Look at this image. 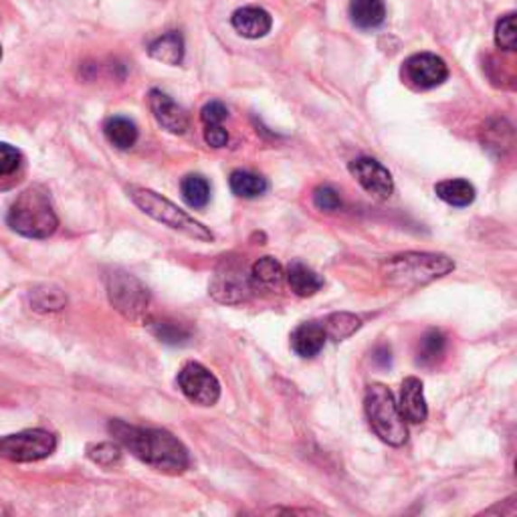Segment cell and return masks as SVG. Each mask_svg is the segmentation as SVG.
<instances>
[{
	"label": "cell",
	"mask_w": 517,
	"mask_h": 517,
	"mask_svg": "<svg viewBox=\"0 0 517 517\" xmlns=\"http://www.w3.org/2000/svg\"><path fill=\"white\" fill-rule=\"evenodd\" d=\"M109 433L136 459L168 475H180L191 467V455L178 438L164 428H142L124 420H111Z\"/></svg>",
	"instance_id": "cell-1"
},
{
	"label": "cell",
	"mask_w": 517,
	"mask_h": 517,
	"mask_svg": "<svg viewBox=\"0 0 517 517\" xmlns=\"http://www.w3.org/2000/svg\"><path fill=\"white\" fill-rule=\"evenodd\" d=\"M455 271L453 258L437 253H400L381 265L384 281L396 289H418Z\"/></svg>",
	"instance_id": "cell-2"
},
{
	"label": "cell",
	"mask_w": 517,
	"mask_h": 517,
	"mask_svg": "<svg viewBox=\"0 0 517 517\" xmlns=\"http://www.w3.org/2000/svg\"><path fill=\"white\" fill-rule=\"evenodd\" d=\"M14 232L27 239H49L59 227V219L45 186H29L14 198L6 214Z\"/></svg>",
	"instance_id": "cell-3"
},
{
	"label": "cell",
	"mask_w": 517,
	"mask_h": 517,
	"mask_svg": "<svg viewBox=\"0 0 517 517\" xmlns=\"http://www.w3.org/2000/svg\"><path fill=\"white\" fill-rule=\"evenodd\" d=\"M127 196L132 198L134 204L142 212H146L148 217L162 222V225H166L172 230L183 232V235L191 237L194 240H202V243H211L214 239L212 232L206 229L202 222H198L186 211L178 209L174 202L160 196L158 193L150 191V188L127 186Z\"/></svg>",
	"instance_id": "cell-4"
},
{
	"label": "cell",
	"mask_w": 517,
	"mask_h": 517,
	"mask_svg": "<svg viewBox=\"0 0 517 517\" xmlns=\"http://www.w3.org/2000/svg\"><path fill=\"white\" fill-rule=\"evenodd\" d=\"M364 410L370 427H372L376 437H381V441L390 446H402L407 443V422L400 415L390 388L384 384H370L364 396Z\"/></svg>",
	"instance_id": "cell-5"
},
{
	"label": "cell",
	"mask_w": 517,
	"mask_h": 517,
	"mask_svg": "<svg viewBox=\"0 0 517 517\" xmlns=\"http://www.w3.org/2000/svg\"><path fill=\"white\" fill-rule=\"evenodd\" d=\"M106 283L111 306H114L126 320H146L150 306V291L136 275L122 269H114L106 277Z\"/></svg>",
	"instance_id": "cell-6"
},
{
	"label": "cell",
	"mask_w": 517,
	"mask_h": 517,
	"mask_svg": "<svg viewBox=\"0 0 517 517\" xmlns=\"http://www.w3.org/2000/svg\"><path fill=\"white\" fill-rule=\"evenodd\" d=\"M57 449V437L45 428H29L0 438V456L13 463L47 459Z\"/></svg>",
	"instance_id": "cell-7"
},
{
	"label": "cell",
	"mask_w": 517,
	"mask_h": 517,
	"mask_svg": "<svg viewBox=\"0 0 517 517\" xmlns=\"http://www.w3.org/2000/svg\"><path fill=\"white\" fill-rule=\"evenodd\" d=\"M178 386L188 400L198 407H212L221 399V382L209 368L188 362L178 372Z\"/></svg>",
	"instance_id": "cell-8"
},
{
	"label": "cell",
	"mask_w": 517,
	"mask_h": 517,
	"mask_svg": "<svg viewBox=\"0 0 517 517\" xmlns=\"http://www.w3.org/2000/svg\"><path fill=\"white\" fill-rule=\"evenodd\" d=\"M449 77V67L441 57L433 53H417L409 57L402 65V80L409 88L427 91L438 88Z\"/></svg>",
	"instance_id": "cell-9"
},
{
	"label": "cell",
	"mask_w": 517,
	"mask_h": 517,
	"mask_svg": "<svg viewBox=\"0 0 517 517\" xmlns=\"http://www.w3.org/2000/svg\"><path fill=\"white\" fill-rule=\"evenodd\" d=\"M253 286L251 277L245 273V269L237 263H222L217 273H214L212 283H211V296L221 301V304H240L249 297Z\"/></svg>",
	"instance_id": "cell-10"
},
{
	"label": "cell",
	"mask_w": 517,
	"mask_h": 517,
	"mask_svg": "<svg viewBox=\"0 0 517 517\" xmlns=\"http://www.w3.org/2000/svg\"><path fill=\"white\" fill-rule=\"evenodd\" d=\"M350 172L360 186L364 188L368 194H372L378 201H386L394 193V180L392 174L384 168L381 162L374 158H356L350 162Z\"/></svg>",
	"instance_id": "cell-11"
},
{
	"label": "cell",
	"mask_w": 517,
	"mask_h": 517,
	"mask_svg": "<svg viewBox=\"0 0 517 517\" xmlns=\"http://www.w3.org/2000/svg\"><path fill=\"white\" fill-rule=\"evenodd\" d=\"M148 103L156 122L166 129L170 134H184L188 126H191V119H188L186 111L178 106V103L172 99L168 93H164L160 89H152L148 96Z\"/></svg>",
	"instance_id": "cell-12"
},
{
	"label": "cell",
	"mask_w": 517,
	"mask_h": 517,
	"mask_svg": "<svg viewBox=\"0 0 517 517\" xmlns=\"http://www.w3.org/2000/svg\"><path fill=\"white\" fill-rule=\"evenodd\" d=\"M422 382L417 376L404 378L400 384V399H399V410L404 420H409L410 425H420L428 417L425 390H422Z\"/></svg>",
	"instance_id": "cell-13"
},
{
	"label": "cell",
	"mask_w": 517,
	"mask_h": 517,
	"mask_svg": "<svg viewBox=\"0 0 517 517\" xmlns=\"http://www.w3.org/2000/svg\"><path fill=\"white\" fill-rule=\"evenodd\" d=\"M325 340L327 335L322 322H306L293 330L291 348L301 358H314L324 350Z\"/></svg>",
	"instance_id": "cell-14"
},
{
	"label": "cell",
	"mask_w": 517,
	"mask_h": 517,
	"mask_svg": "<svg viewBox=\"0 0 517 517\" xmlns=\"http://www.w3.org/2000/svg\"><path fill=\"white\" fill-rule=\"evenodd\" d=\"M273 19L265 8L258 6H243L232 14V27L239 34L247 39H261L271 31Z\"/></svg>",
	"instance_id": "cell-15"
},
{
	"label": "cell",
	"mask_w": 517,
	"mask_h": 517,
	"mask_svg": "<svg viewBox=\"0 0 517 517\" xmlns=\"http://www.w3.org/2000/svg\"><path fill=\"white\" fill-rule=\"evenodd\" d=\"M148 55L154 61H160L164 65H180L184 59V39L183 34L176 31H170L162 34L156 41L150 42Z\"/></svg>",
	"instance_id": "cell-16"
},
{
	"label": "cell",
	"mask_w": 517,
	"mask_h": 517,
	"mask_svg": "<svg viewBox=\"0 0 517 517\" xmlns=\"http://www.w3.org/2000/svg\"><path fill=\"white\" fill-rule=\"evenodd\" d=\"M287 283L291 291L299 297H312L324 287V279L317 275L312 267L299 261H293L287 269Z\"/></svg>",
	"instance_id": "cell-17"
},
{
	"label": "cell",
	"mask_w": 517,
	"mask_h": 517,
	"mask_svg": "<svg viewBox=\"0 0 517 517\" xmlns=\"http://www.w3.org/2000/svg\"><path fill=\"white\" fill-rule=\"evenodd\" d=\"M350 16L358 29H376L386 19L384 0H350Z\"/></svg>",
	"instance_id": "cell-18"
},
{
	"label": "cell",
	"mask_w": 517,
	"mask_h": 517,
	"mask_svg": "<svg viewBox=\"0 0 517 517\" xmlns=\"http://www.w3.org/2000/svg\"><path fill=\"white\" fill-rule=\"evenodd\" d=\"M437 196L445 201L446 204L451 206H469L473 201H475V186H473L469 180L465 178H451V180H443L435 186Z\"/></svg>",
	"instance_id": "cell-19"
},
{
	"label": "cell",
	"mask_w": 517,
	"mask_h": 517,
	"mask_svg": "<svg viewBox=\"0 0 517 517\" xmlns=\"http://www.w3.org/2000/svg\"><path fill=\"white\" fill-rule=\"evenodd\" d=\"M249 277H251V286L255 289H277L283 277H286V273H283V267L277 258L263 257L251 267Z\"/></svg>",
	"instance_id": "cell-20"
},
{
	"label": "cell",
	"mask_w": 517,
	"mask_h": 517,
	"mask_svg": "<svg viewBox=\"0 0 517 517\" xmlns=\"http://www.w3.org/2000/svg\"><path fill=\"white\" fill-rule=\"evenodd\" d=\"M103 132L109 140L111 146H116L118 150H127L137 142V127L129 118L124 116H114L109 118L106 126H103Z\"/></svg>",
	"instance_id": "cell-21"
},
{
	"label": "cell",
	"mask_w": 517,
	"mask_h": 517,
	"mask_svg": "<svg viewBox=\"0 0 517 517\" xmlns=\"http://www.w3.org/2000/svg\"><path fill=\"white\" fill-rule=\"evenodd\" d=\"M446 352V335L441 330H428L418 340L417 346V362L420 366H435L441 362Z\"/></svg>",
	"instance_id": "cell-22"
},
{
	"label": "cell",
	"mask_w": 517,
	"mask_h": 517,
	"mask_svg": "<svg viewBox=\"0 0 517 517\" xmlns=\"http://www.w3.org/2000/svg\"><path fill=\"white\" fill-rule=\"evenodd\" d=\"M230 191L232 194H237L239 198H257L267 193V180L263 176L255 174V172L249 170H235L229 178Z\"/></svg>",
	"instance_id": "cell-23"
},
{
	"label": "cell",
	"mask_w": 517,
	"mask_h": 517,
	"mask_svg": "<svg viewBox=\"0 0 517 517\" xmlns=\"http://www.w3.org/2000/svg\"><path fill=\"white\" fill-rule=\"evenodd\" d=\"M180 193H183L184 202L191 209H204L211 202V184L209 180L201 174H188L180 183Z\"/></svg>",
	"instance_id": "cell-24"
},
{
	"label": "cell",
	"mask_w": 517,
	"mask_h": 517,
	"mask_svg": "<svg viewBox=\"0 0 517 517\" xmlns=\"http://www.w3.org/2000/svg\"><path fill=\"white\" fill-rule=\"evenodd\" d=\"M324 330L327 340H334V342H342L350 338L352 334H356L360 330V317L352 315V314H332L327 315L325 320L322 322Z\"/></svg>",
	"instance_id": "cell-25"
},
{
	"label": "cell",
	"mask_w": 517,
	"mask_h": 517,
	"mask_svg": "<svg viewBox=\"0 0 517 517\" xmlns=\"http://www.w3.org/2000/svg\"><path fill=\"white\" fill-rule=\"evenodd\" d=\"M148 325L158 340H162L164 343H172V346H176V343H184L188 338H191V332L176 322L158 320V322H150Z\"/></svg>",
	"instance_id": "cell-26"
},
{
	"label": "cell",
	"mask_w": 517,
	"mask_h": 517,
	"mask_svg": "<svg viewBox=\"0 0 517 517\" xmlns=\"http://www.w3.org/2000/svg\"><path fill=\"white\" fill-rule=\"evenodd\" d=\"M88 456L101 467H116L122 461V449L116 443H98L89 446Z\"/></svg>",
	"instance_id": "cell-27"
},
{
	"label": "cell",
	"mask_w": 517,
	"mask_h": 517,
	"mask_svg": "<svg viewBox=\"0 0 517 517\" xmlns=\"http://www.w3.org/2000/svg\"><path fill=\"white\" fill-rule=\"evenodd\" d=\"M495 42L499 49L503 51H515L517 47V24H515V13L502 16V21L495 27Z\"/></svg>",
	"instance_id": "cell-28"
},
{
	"label": "cell",
	"mask_w": 517,
	"mask_h": 517,
	"mask_svg": "<svg viewBox=\"0 0 517 517\" xmlns=\"http://www.w3.org/2000/svg\"><path fill=\"white\" fill-rule=\"evenodd\" d=\"M314 204L317 206L320 211L325 212H334V211H340L342 206V196L340 193L335 191L334 186H317L315 193H314Z\"/></svg>",
	"instance_id": "cell-29"
},
{
	"label": "cell",
	"mask_w": 517,
	"mask_h": 517,
	"mask_svg": "<svg viewBox=\"0 0 517 517\" xmlns=\"http://www.w3.org/2000/svg\"><path fill=\"white\" fill-rule=\"evenodd\" d=\"M23 162V154L11 144L0 142V176H8L19 170Z\"/></svg>",
	"instance_id": "cell-30"
},
{
	"label": "cell",
	"mask_w": 517,
	"mask_h": 517,
	"mask_svg": "<svg viewBox=\"0 0 517 517\" xmlns=\"http://www.w3.org/2000/svg\"><path fill=\"white\" fill-rule=\"evenodd\" d=\"M227 116H229V109L225 103H221V101H209L201 109V119L204 126H221L227 119Z\"/></svg>",
	"instance_id": "cell-31"
},
{
	"label": "cell",
	"mask_w": 517,
	"mask_h": 517,
	"mask_svg": "<svg viewBox=\"0 0 517 517\" xmlns=\"http://www.w3.org/2000/svg\"><path fill=\"white\" fill-rule=\"evenodd\" d=\"M204 140L211 148H225L229 144V132L221 126H204Z\"/></svg>",
	"instance_id": "cell-32"
},
{
	"label": "cell",
	"mask_w": 517,
	"mask_h": 517,
	"mask_svg": "<svg viewBox=\"0 0 517 517\" xmlns=\"http://www.w3.org/2000/svg\"><path fill=\"white\" fill-rule=\"evenodd\" d=\"M374 364L378 366H382V368H388L390 366V348L388 346H381L376 352H374Z\"/></svg>",
	"instance_id": "cell-33"
},
{
	"label": "cell",
	"mask_w": 517,
	"mask_h": 517,
	"mask_svg": "<svg viewBox=\"0 0 517 517\" xmlns=\"http://www.w3.org/2000/svg\"><path fill=\"white\" fill-rule=\"evenodd\" d=\"M0 59H3V47H0Z\"/></svg>",
	"instance_id": "cell-34"
}]
</instances>
